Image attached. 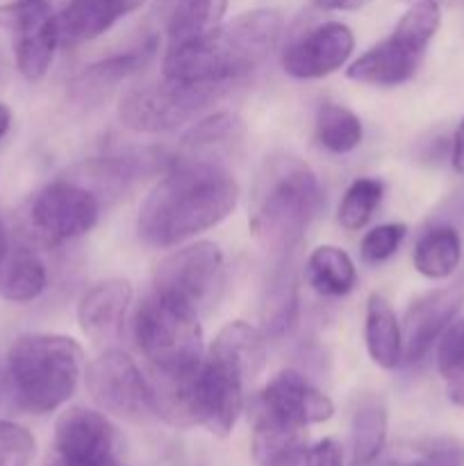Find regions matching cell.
<instances>
[{
	"label": "cell",
	"instance_id": "6da1fadb",
	"mask_svg": "<svg viewBox=\"0 0 464 466\" xmlns=\"http://www.w3.org/2000/svg\"><path fill=\"white\" fill-rule=\"evenodd\" d=\"M239 185L223 164L207 159H173L166 176L146 196L139 209V235L168 248L218 226L235 209Z\"/></svg>",
	"mask_w": 464,
	"mask_h": 466
},
{
	"label": "cell",
	"instance_id": "7a4b0ae2",
	"mask_svg": "<svg viewBox=\"0 0 464 466\" xmlns=\"http://www.w3.org/2000/svg\"><path fill=\"white\" fill-rule=\"evenodd\" d=\"M285 21L273 9H255L221 23L198 39L171 46L164 77L187 82H235L257 68L277 48Z\"/></svg>",
	"mask_w": 464,
	"mask_h": 466
},
{
	"label": "cell",
	"instance_id": "3957f363",
	"mask_svg": "<svg viewBox=\"0 0 464 466\" xmlns=\"http://www.w3.org/2000/svg\"><path fill=\"white\" fill-rule=\"evenodd\" d=\"M323 209L318 177L294 155L267 157L250 196L248 228L273 255L294 253Z\"/></svg>",
	"mask_w": 464,
	"mask_h": 466
},
{
	"label": "cell",
	"instance_id": "277c9868",
	"mask_svg": "<svg viewBox=\"0 0 464 466\" xmlns=\"http://www.w3.org/2000/svg\"><path fill=\"white\" fill-rule=\"evenodd\" d=\"M80 344L64 335H23L7 350V385L23 412L48 414L66 403L82 373Z\"/></svg>",
	"mask_w": 464,
	"mask_h": 466
},
{
	"label": "cell",
	"instance_id": "5b68a950",
	"mask_svg": "<svg viewBox=\"0 0 464 466\" xmlns=\"http://www.w3.org/2000/svg\"><path fill=\"white\" fill-rule=\"evenodd\" d=\"M200 317L185 305L150 291L135 312V339L150 371L191 376L205 360Z\"/></svg>",
	"mask_w": 464,
	"mask_h": 466
},
{
	"label": "cell",
	"instance_id": "8992f818",
	"mask_svg": "<svg viewBox=\"0 0 464 466\" xmlns=\"http://www.w3.org/2000/svg\"><path fill=\"white\" fill-rule=\"evenodd\" d=\"M441 25V7L437 0H414L400 16L394 32L371 50L355 59L348 77L362 85L398 86L417 73L428 44Z\"/></svg>",
	"mask_w": 464,
	"mask_h": 466
},
{
	"label": "cell",
	"instance_id": "52a82bcc",
	"mask_svg": "<svg viewBox=\"0 0 464 466\" xmlns=\"http://www.w3.org/2000/svg\"><path fill=\"white\" fill-rule=\"evenodd\" d=\"M230 85L232 82H187L173 77L148 82L121 96L118 118L126 127L146 135L177 130L223 98Z\"/></svg>",
	"mask_w": 464,
	"mask_h": 466
},
{
	"label": "cell",
	"instance_id": "ba28073f",
	"mask_svg": "<svg viewBox=\"0 0 464 466\" xmlns=\"http://www.w3.org/2000/svg\"><path fill=\"white\" fill-rule=\"evenodd\" d=\"M226 285L223 253L212 241H198L166 255L155 268L153 289L205 317Z\"/></svg>",
	"mask_w": 464,
	"mask_h": 466
},
{
	"label": "cell",
	"instance_id": "9c48e42d",
	"mask_svg": "<svg viewBox=\"0 0 464 466\" xmlns=\"http://www.w3.org/2000/svg\"><path fill=\"white\" fill-rule=\"evenodd\" d=\"M86 390L105 412L130 423H146L155 414L148 378L121 349H107L86 369Z\"/></svg>",
	"mask_w": 464,
	"mask_h": 466
},
{
	"label": "cell",
	"instance_id": "30bf717a",
	"mask_svg": "<svg viewBox=\"0 0 464 466\" xmlns=\"http://www.w3.org/2000/svg\"><path fill=\"white\" fill-rule=\"evenodd\" d=\"M100 198L73 177L45 185L30 203V226L45 244L86 235L98 223Z\"/></svg>",
	"mask_w": 464,
	"mask_h": 466
},
{
	"label": "cell",
	"instance_id": "8fae6325",
	"mask_svg": "<svg viewBox=\"0 0 464 466\" xmlns=\"http://www.w3.org/2000/svg\"><path fill=\"white\" fill-rule=\"evenodd\" d=\"M246 380L226 364L205 358L191 378L189 408L194 426L227 437L244 410Z\"/></svg>",
	"mask_w": 464,
	"mask_h": 466
},
{
	"label": "cell",
	"instance_id": "7c38bea8",
	"mask_svg": "<svg viewBox=\"0 0 464 466\" xmlns=\"http://www.w3.org/2000/svg\"><path fill=\"white\" fill-rule=\"evenodd\" d=\"M14 32V57L25 80L39 82L53 64L59 48L55 14L48 0H18L3 9Z\"/></svg>",
	"mask_w": 464,
	"mask_h": 466
},
{
	"label": "cell",
	"instance_id": "4fadbf2b",
	"mask_svg": "<svg viewBox=\"0 0 464 466\" xmlns=\"http://www.w3.org/2000/svg\"><path fill=\"white\" fill-rule=\"evenodd\" d=\"M464 305V280L421 296L408 308L400 326L403 362L414 364L428 355Z\"/></svg>",
	"mask_w": 464,
	"mask_h": 466
},
{
	"label": "cell",
	"instance_id": "5bb4252c",
	"mask_svg": "<svg viewBox=\"0 0 464 466\" xmlns=\"http://www.w3.org/2000/svg\"><path fill=\"white\" fill-rule=\"evenodd\" d=\"M355 48V36L344 23H323L296 39L282 55V68L300 80H314L335 73Z\"/></svg>",
	"mask_w": 464,
	"mask_h": 466
},
{
	"label": "cell",
	"instance_id": "9a60e30c",
	"mask_svg": "<svg viewBox=\"0 0 464 466\" xmlns=\"http://www.w3.org/2000/svg\"><path fill=\"white\" fill-rule=\"evenodd\" d=\"M255 405L296 428L323 423L335 414L332 400L296 371H280L273 376Z\"/></svg>",
	"mask_w": 464,
	"mask_h": 466
},
{
	"label": "cell",
	"instance_id": "2e32d148",
	"mask_svg": "<svg viewBox=\"0 0 464 466\" xmlns=\"http://www.w3.org/2000/svg\"><path fill=\"white\" fill-rule=\"evenodd\" d=\"M50 453L59 458H109L118 455V432L100 412L89 408H68L55 423Z\"/></svg>",
	"mask_w": 464,
	"mask_h": 466
},
{
	"label": "cell",
	"instance_id": "e0dca14e",
	"mask_svg": "<svg viewBox=\"0 0 464 466\" xmlns=\"http://www.w3.org/2000/svg\"><path fill=\"white\" fill-rule=\"evenodd\" d=\"M130 303L132 287L127 280L112 278V280L94 285L77 305V321H80L82 332L96 344L118 341Z\"/></svg>",
	"mask_w": 464,
	"mask_h": 466
},
{
	"label": "cell",
	"instance_id": "ac0fdd59",
	"mask_svg": "<svg viewBox=\"0 0 464 466\" xmlns=\"http://www.w3.org/2000/svg\"><path fill=\"white\" fill-rule=\"evenodd\" d=\"M144 3L146 0H71L62 12L55 14L59 46L71 48L96 39Z\"/></svg>",
	"mask_w": 464,
	"mask_h": 466
},
{
	"label": "cell",
	"instance_id": "d6986e66",
	"mask_svg": "<svg viewBox=\"0 0 464 466\" xmlns=\"http://www.w3.org/2000/svg\"><path fill=\"white\" fill-rule=\"evenodd\" d=\"M298 312V273L294 253L282 255L280 264L268 276L262 296V332L264 337H282L294 326Z\"/></svg>",
	"mask_w": 464,
	"mask_h": 466
},
{
	"label": "cell",
	"instance_id": "ffe728a7",
	"mask_svg": "<svg viewBox=\"0 0 464 466\" xmlns=\"http://www.w3.org/2000/svg\"><path fill=\"white\" fill-rule=\"evenodd\" d=\"M209 360L235 369L246 382L253 380L267 360V337L246 321H232L212 341Z\"/></svg>",
	"mask_w": 464,
	"mask_h": 466
},
{
	"label": "cell",
	"instance_id": "44dd1931",
	"mask_svg": "<svg viewBox=\"0 0 464 466\" xmlns=\"http://www.w3.org/2000/svg\"><path fill=\"white\" fill-rule=\"evenodd\" d=\"M244 121L232 112H217L212 116L196 123L185 137H182V155L185 159H207V162H218V157L237 146L244 139ZM221 164V162H218Z\"/></svg>",
	"mask_w": 464,
	"mask_h": 466
},
{
	"label": "cell",
	"instance_id": "7402d4cb",
	"mask_svg": "<svg viewBox=\"0 0 464 466\" xmlns=\"http://www.w3.org/2000/svg\"><path fill=\"white\" fill-rule=\"evenodd\" d=\"M364 339H367L368 355H371V360L378 367L394 369L403 362V335H400V323L385 296H368Z\"/></svg>",
	"mask_w": 464,
	"mask_h": 466
},
{
	"label": "cell",
	"instance_id": "603a6c76",
	"mask_svg": "<svg viewBox=\"0 0 464 466\" xmlns=\"http://www.w3.org/2000/svg\"><path fill=\"white\" fill-rule=\"evenodd\" d=\"M48 273L30 248H7L0 259V296L9 303H30L44 294Z\"/></svg>",
	"mask_w": 464,
	"mask_h": 466
},
{
	"label": "cell",
	"instance_id": "cb8c5ba5",
	"mask_svg": "<svg viewBox=\"0 0 464 466\" xmlns=\"http://www.w3.org/2000/svg\"><path fill=\"white\" fill-rule=\"evenodd\" d=\"M305 280L321 296H346L358 282V268L346 250L337 246H318L305 264Z\"/></svg>",
	"mask_w": 464,
	"mask_h": 466
},
{
	"label": "cell",
	"instance_id": "d4e9b609",
	"mask_svg": "<svg viewBox=\"0 0 464 466\" xmlns=\"http://www.w3.org/2000/svg\"><path fill=\"white\" fill-rule=\"evenodd\" d=\"M462 259V239L450 226H435L419 237L414 246V267L430 280H444Z\"/></svg>",
	"mask_w": 464,
	"mask_h": 466
},
{
	"label": "cell",
	"instance_id": "484cf974",
	"mask_svg": "<svg viewBox=\"0 0 464 466\" xmlns=\"http://www.w3.org/2000/svg\"><path fill=\"white\" fill-rule=\"evenodd\" d=\"M387 428H389V419H387V408L382 405V400L373 399V396L359 400L353 414V423H350V444H353L355 462L367 466L382 453L387 441Z\"/></svg>",
	"mask_w": 464,
	"mask_h": 466
},
{
	"label": "cell",
	"instance_id": "4316f807",
	"mask_svg": "<svg viewBox=\"0 0 464 466\" xmlns=\"http://www.w3.org/2000/svg\"><path fill=\"white\" fill-rule=\"evenodd\" d=\"M227 0H177L168 18V48L198 39L221 25Z\"/></svg>",
	"mask_w": 464,
	"mask_h": 466
},
{
	"label": "cell",
	"instance_id": "83f0119b",
	"mask_svg": "<svg viewBox=\"0 0 464 466\" xmlns=\"http://www.w3.org/2000/svg\"><path fill=\"white\" fill-rule=\"evenodd\" d=\"M317 137L330 153H350L362 141V123L344 105L323 103L317 114Z\"/></svg>",
	"mask_w": 464,
	"mask_h": 466
},
{
	"label": "cell",
	"instance_id": "f1b7e54d",
	"mask_svg": "<svg viewBox=\"0 0 464 466\" xmlns=\"http://www.w3.org/2000/svg\"><path fill=\"white\" fill-rule=\"evenodd\" d=\"M155 50H157V41L150 39L148 44H144L141 48H132L127 50V53L114 55V57H107L103 59V62L94 64V66H89L80 76V80H77V89L80 91L103 89V86L114 85V82L132 76V73L144 68L146 64L153 59Z\"/></svg>",
	"mask_w": 464,
	"mask_h": 466
},
{
	"label": "cell",
	"instance_id": "f546056e",
	"mask_svg": "<svg viewBox=\"0 0 464 466\" xmlns=\"http://www.w3.org/2000/svg\"><path fill=\"white\" fill-rule=\"evenodd\" d=\"M382 185L373 177H358L346 189L344 200L339 205V223L346 230L355 232L371 221L373 212L380 205Z\"/></svg>",
	"mask_w": 464,
	"mask_h": 466
},
{
	"label": "cell",
	"instance_id": "4dcf8cb0",
	"mask_svg": "<svg viewBox=\"0 0 464 466\" xmlns=\"http://www.w3.org/2000/svg\"><path fill=\"white\" fill-rule=\"evenodd\" d=\"M437 371L446 382V394L464 387V319L453 321L439 337Z\"/></svg>",
	"mask_w": 464,
	"mask_h": 466
},
{
	"label": "cell",
	"instance_id": "1f68e13d",
	"mask_svg": "<svg viewBox=\"0 0 464 466\" xmlns=\"http://www.w3.org/2000/svg\"><path fill=\"white\" fill-rule=\"evenodd\" d=\"M36 441L27 428L14 421H0V466H30Z\"/></svg>",
	"mask_w": 464,
	"mask_h": 466
},
{
	"label": "cell",
	"instance_id": "d6a6232c",
	"mask_svg": "<svg viewBox=\"0 0 464 466\" xmlns=\"http://www.w3.org/2000/svg\"><path fill=\"white\" fill-rule=\"evenodd\" d=\"M405 466H464V441L455 437L421 441L414 449V458Z\"/></svg>",
	"mask_w": 464,
	"mask_h": 466
},
{
	"label": "cell",
	"instance_id": "836d02e7",
	"mask_svg": "<svg viewBox=\"0 0 464 466\" xmlns=\"http://www.w3.org/2000/svg\"><path fill=\"white\" fill-rule=\"evenodd\" d=\"M405 235H408V228L403 223H385V226L373 228L371 232H367L362 246H359L362 259L367 264L385 262V259H389L398 250Z\"/></svg>",
	"mask_w": 464,
	"mask_h": 466
},
{
	"label": "cell",
	"instance_id": "e575fe53",
	"mask_svg": "<svg viewBox=\"0 0 464 466\" xmlns=\"http://www.w3.org/2000/svg\"><path fill=\"white\" fill-rule=\"evenodd\" d=\"M309 466H341L344 453L335 440H321L314 446H308Z\"/></svg>",
	"mask_w": 464,
	"mask_h": 466
},
{
	"label": "cell",
	"instance_id": "d590c367",
	"mask_svg": "<svg viewBox=\"0 0 464 466\" xmlns=\"http://www.w3.org/2000/svg\"><path fill=\"white\" fill-rule=\"evenodd\" d=\"M44 466H123L118 455H109V458H59V455L50 453Z\"/></svg>",
	"mask_w": 464,
	"mask_h": 466
},
{
	"label": "cell",
	"instance_id": "8d00e7d4",
	"mask_svg": "<svg viewBox=\"0 0 464 466\" xmlns=\"http://www.w3.org/2000/svg\"><path fill=\"white\" fill-rule=\"evenodd\" d=\"M450 164H453L455 173L464 176V118L459 121L458 130L453 135V146H450Z\"/></svg>",
	"mask_w": 464,
	"mask_h": 466
},
{
	"label": "cell",
	"instance_id": "74e56055",
	"mask_svg": "<svg viewBox=\"0 0 464 466\" xmlns=\"http://www.w3.org/2000/svg\"><path fill=\"white\" fill-rule=\"evenodd\" d=\"M321 9H335V12H355L368 5L371 0H314Z\"/></svg>",
	"mask_w": 464,
	"mask_h": 466
},
{
	"label": "cell",
	"instance_id": "f35d334b",
	"mask_svg": "<svg viewBox=\"0 0 464 466\" xmlns=\"http://www.w3.org/2000/svg\"><path fill=\"white\" fill-rule=\"evenodd\" d=\"M9 126H12V112H9L7 105L0 103V139H3V137L7 135Z\"/></svg>",
	"mask_w": 464,
	"mask_h": 466
},
{
	"label": "cell",
	"instance_id": "ab89813d",
	"mask_svg": "<svg viewBox=\"0 0 464 466\" xmlns=\"http://www.w3.org/2000/svg\"><path fill=\"white\" fill-rule=\"evenodd\" d=\"M449 399L453 400L455 405H459V408H464V387H459V390L455 391H449Z\"/></svg>",
	"mask_w": 464,
	"mask_h": 466
},
{
	"label": "cell",
	"instance_id": "60d3db41",
	"mask_svg": "<svg viewBox=\"0 0 464 466\" xmlns=\"http://www.w3.org/2000/svg\"><path fill=\"white\" fill-rule=\"evenodd\" d=\"M7 232H5V228L0 226V259L5 258V253H7Z\"/></svg>",
	"mask_w": 464,
	"mask_h": 466
}]
</instances>
